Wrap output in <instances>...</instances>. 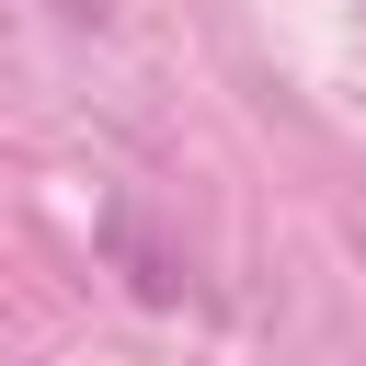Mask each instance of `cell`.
Here are the masks:
<instances>
[{
  "instance_id": "cell-1",
  "label": "cell",
  "mask_w": 366,
  "mask_h": 366,
  "mask_svg": "<svg viewBox=\"0 0 366 366\" xmlns=\"http://www.w3.org/2000/svg\"><path fill=\"white\" fill-rule=\"evenodd\" d=\"M57 11H80V23H92V11H103V0H57Z\"/></svg>"
}]
</instances>
